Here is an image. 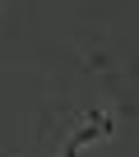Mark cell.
Here are the masks:
<instances>
[{
    "label": "cell",
    "instance_id": "6da1fadb",
    "mask_svg": "<svg viewBox=\"0 0 139 157\" xmlns=\"http://www.w3.org/2000/svg\"><path fill=\"white\" fill-rule=\"evenodd\" d=\"M79 65H84L88 74H116V69H121V56H116L111 46L93 42V46H84V51H79Z\"/></svg>",
    "mask_w": 139,
    "mask_h": 157
}]
</instances>
